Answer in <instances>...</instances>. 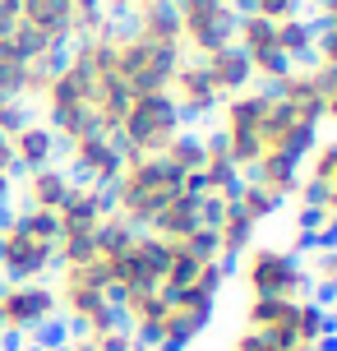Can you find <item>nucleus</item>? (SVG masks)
Segmentation results:
<instances>
[{
  "label": "nucleus",
  "mask_w": 337,
  "mask_h": 351,
  "mask_svg": "<svg viewBox=\"0 0 337 351\" xmlns=\"http://www.w3.org/2000/svg\"><path fill=\"white\" fill-rule=\"evenodd\" d=\"M277 47H282L286 65H305L314 56V19L310 14H291L277 23Z\"/></svg>",
  "instance_id": "26"
},
{
  "label": "nucleus",
  "mask_w": 337,
  "mask_h": 351,
  "mask_svg": "<svg viewBox=\"0 0 337 351\" xmlns=\"http://www.w3.org/2000/svg\"><path fill=\"white\" fill-rule=\"evenodd\" d=\"M180 130H185V116L171 106V97L166 93H143V97H129L121 130H116V143H121L125 158H158Z\"/></svg>",
  "instance_id": "7"
},
{
  "label": "nucleus",
  "mask_w": 337,
  "mask_h": 351,
  "mask_svg": "<svg viewBox=\"0 0 337 351\" xmlns=\"http://www.w3.org/2000/svg\"><path fill=\"white\" fill-rule=\"evenodd\" d=\"M249 14H264V19H273V23H282V19H291V14H305V0H254Z\"/></svg>",
  "instance_id": "31"
},
{
  "label": "nucleus",
  "mask_w": 337,
  "mask_h": 351,
  "mask_svg": "<svg viewBox=\"0 0 337 351\" xmlns=\"http://www.w3.org/2000/svg\"><path fill=\"white\" fill-rule=\"evenodd\" d=\"M111 37V70L121 79V88L129 97H143V93H166L171 84V70L180 65V56L162 51V47H148L134 33H107Z\"/></svg>",
  "instance_id": "10"
},
{
  "label": "nucleus",
  "mask_w": 337,
  "mask_h": 351,
  "mask_svg": "<svg viewBox=\"0 0 337 351\" xmlns=\"http://www.w3.org/2000/svg\"><path fill=\"white\" fill-rule=\"evenodd\" d=\"M10 158H14V171H37V167H51L60 158V139H55V130L47 121H23L14 125L10 134Z\"/></svg>",
  "instance_id": "20"
},
{
  "label": "nucleus",
  "mask_w": 337,
  "mask_h": 351,
  "mask_svg": "<svg viewBox=\"0 0 337 351\" xmlns=\"http://www.w3.org/2000/svg\"><path fill=\"white\" fill-rule=\"evenodd\" d=\"M166 5H176V0H166Z\"/></svg>",
  "instance_id": "37"
},
{
  "label": "nucleus",
  "mask_w": 337,
  "mask_h": 351,
  "mask_svg": "<svg viewBox=\"0 0 337 351\" xmlns=\"http://www.w3.org/2000/svg\"><path fill=\"white\" fill-rule=\"evenodd\" d=\"M70 347H84V351H139V342L129 337V328H125L121 319L116 324H107V328H92V333H74Z\"/></svg>",
  "instance_id": "28"
},
{
  "label": "nucleus",
  "mask_w": 337,
  "mask_h": 351,
  "mask_svg": "<svg viewBox=\"0 0 337 351\" xmlns=\"http://www.w3.org/2000/svg\"><path fill=\"white\" fill-rule=\"evenodd\" d=\"M203 227H208V236H213V254L222 263H236V259H240V254L254 245V231H259L245 213L236 208V194H231V199H208Z\"/></svg>",
  "instance_id": "16"
},
{
  "label": "nucleus",
  "mask_w": 337,
  "mask_h": 351,
  "mask_svg": "<svg viewBox=\"0 0 337 351\" xmlns=\"http://www.w3.org/2000/svg\"><path fill=\"white\" fill-rule=\"evenodd\" d=\"M319 139V121L301 116L296 106H286L277 93L268 102V121H264V153L259 158H277V162H305V153Z\"/></svg>",
  "instance_id": "14"
},
{
  "label": "nucleus",
  "mask_w": 337,
  "mask_h": 351,
  "mask_svg": "<svg viewBox=\"0 0 337 351\" xmlns=\"http://www.w3.org/2000/svg\"><path fill=\"white\" fill-rule=\"evenodd\" d=\"M328 74L323 65H314V60H305V65H291V70L273 84V93L282 97L286 106H296L301 116H310V121L323 125V88H328Z\"/></svg>",
  "instance_id": "19"
},
{
  "label": "nucleus",
  "mask_w": 337,
  "mask_h": 351,
  "mask_svg": "<svg viewBox=\"0 0 337 351\" xmlns=\"http://www.w3.org/2000/svg\"><path fill=\"white\" fill-rule=\"evenodd\" d=\"M166 97H171V106H176L185 121H203V116H217V106H222V97H217L213 84H208V74L199 70V60H190V56H180V65L171 70Z\"/></svg>",
  "instance_id": "17"
},
{
  "label": "nucleus",
  "mask_w": 337,
  "mask_h": 351,
  "mask_svg": "<svg viewBox=\"0 0 337 351\" xmlns=\"http://www.w3.org/2000/svg\"><path fill=\"white\" fill-rule=\"evenodd\" d=\"M158 158L166 162L171 171H180L185 180H195V171H199V158H203V143H199V134H190V130H180V134H176L171 143H166V148H162Z\"/></svg>",
  "instance_id": "27"
},
{
  "label": "nucleus",
  "mask_w": 337,
  "mask_h": 351,
  "mask_svg": "<svg viewBox=\"0 0 337 351\" xmlns=\"http://www.w3.org/2000/svg\"><path fill=\"white\" fill-rule=\"evenodd\" d=\"M236 278L249 296H305L310 282H305V268L296 259V250L286 245H254L236 259Z\"/></svg>",
  "instance_id": "9"
},
{
  "label": "nucleus",
  "mask_w": 337,
  "mask_h": 351,
  "mask_svg": "<svg viewBox=\"0 0 337 351\" xmlns=\"http://www.w3.org/2000/svg\"><path fill=\"white\" fill-rule=\"evenodd\" d=\"M314 65L337 70V19H314Z\"/></svg>",
  "instance_id": "30"
},
{
  "label": "nucleus",
  "mask_w": 337,
  "mask_h": 351,
  "mask_svg": "<svg viewBox=\"0 0 337 351\" xmlns=\"http://www.w3.org/2000/svg\"><path fill=\"white\" fill-rule=\"evenodd\" d=\"M236 208L245 213L254 227H264V222H273V217H277V208H282V204H273V199H268L254 180H240V185H236Z\"/></svg>",
  "instance_id": "29"
},
{
  "label": "nucleus",
  "mask_w": 337,
  "mask_h": 351,
  "mask_svg": "<svg viewBox=\"0 0 337 351\" xmlns=\"http://www.w3.org/2000/svg\"><path fill=\"white\" fill-rule=\"evenodd\" d=\"M55 324L51 282H5L0 287V337H37Z\"/></svg>",
  "instance_id": "12"
},
{
  "label": "nucleus",
  "mask_w": 337,
  "mask_h": 351,
  "mask_svg": "<svg viewBox=\"0 0 337 351\" xmlns=\"http://www.w3.org/2000/svg\"><path fill=\"white\" fill-rule=\"evenodd\" d=\"M236 10L227 0H176V23H180V47L190 60L217 51V47H231L236 37Z\"/></svg>",
  "instance_id": "11"
},
{
  "label": "nucleus",
  "mask_w": 337,
  "mask_h": 351,
  "mask_svg": "<svg viewBox=\"0 0 337 351\" xmlns=\"http://www.w3.org/2000/svg\"><path fill=\"white\" fill-rule=\"evenodd\" d=\"M323 121L337 125V70L328 74V88H323Z\"/></svg>",
  "instance_id": "34"
},
{
  "label": "nucleus",
  "mask_w": 337,
  "mask_h": 351,
  "mask_svg": "<svg viewBox=\"0 0 337 351\" xmlns=\"http://www.w3.org/2000/svg\"><path fill=\"white\" fill-rule=\"evenodd\" d=\"M231 47L245 56L249 79L264 84V88H273L286 70H291L286 56H282V47H277V23L264 19V14H249V10H245V14L236 19V37H231Z\"/></svg>",
  "instance_id": "13"
},
{
  "label": "nucleus",
  "mask_w": 337,
  "mask_h": 351,
  "mask_svg": "<svg viewBox=\"0 0 337 351\" xmlns=\"http://www.w3.org/2000/svg\"><path fill=\"white\" fill-rule=\"evenodd\" d=\"M0 287H5V278H0Z\"/></svg>",
  "instance_id": "38"
},
{
  "label": "nucleus",
  "mask_w": 337,
  "mask_h": 351,
  "mask_svg": "<svg viewBox=\"0 0 337 351\" xmlns=\"http://www.w3.org/2000/svg\"><path fill=\"white\" fill-rule=\"evenodd\" d=\"M51 291H55V319H65L70 333H92V328L116 324V296L88 259L55 263Z\"/></svg>",
  "instance_id": "4"
},
{
  "label": "nucleus",
  "mask_w": 337,
  "mask_h": 351,
  "mask_svg": "<svg viewBox=\"0 0 337 351\" xmlns=\"http://www.w3.org/2000/svg\"><path fill=\"white\" fill-rule=\"evenodd\" d=\"M14 180H18L14 158H10V143H5V134H0V208L14 199Z\"/></svg>",
  "instance_id": "32"
},
{
  "label": "nucleus",
  "mask_w": 337,
  "mask_h": 351,
  "mask_svg": "<svg viewBox=\"0 0 337 351\" xmlns=\"http://www.w3.org/2000/svg\"><path fill=\"white\" fill-rule=\"evenodd\" d=\"M139 351H176V347H139Z\"/></svg>",
  "instance_id": "36"
},
{
  "label": "nucleus",
  "mask_w": 337,
  "mask_h": 351,
  "mask_svg": "<svg viewBox=\"0 0 337 351\" xmlns=\"http://www.w3.org/2000/svg\"><path fill=\"white\" fill-rule=\"evenodd\" d=\"M129 33L148 42V47H162V51L171 56H185L180 47V23H176V5H166V0H148L139 5L134 14H129Z\"/></svg>",
  "instance_id": "21"
},
{
  "label": "nucleus",
  "mask_w": 337,
  "mask_h": 351,
  "mask_svg": "<svg viewBox=\"0 0 337 351\" xmlns=\"http://www.w3.org/2000/svg\"><path fill=\"white\" fill-rule=\"evenodd\" d=\"M268 102H273V88L249 84L240 93H231L227 102L217 106V143L227 148L231 167L240 176H249V167L264 153V121H268Z\"/></svg>",
  "instance_id": "5"
},
{
  "label": "nucleus",
  "mask_w": 337,
  "mask_h": 351,
  "mask_svg": "<svg viewBox=\"0 0 337 351\" xmlns=\"http://www.w3.org/2000/svg\"><path fill=\"white\" fill-rule=\"evenodd\" d=\"M301 268H305V282L319 291L314 300L337 296V241H310V259Z\"/></svg>",
  "instance_id": "25"
},
{
  "label": "nucleus",
  "mask_w": 337,
  "mask_h": 351,
  "mask_svg": "<svg viewBox=\"0 0 337 351\" xmlns=\"http://www.w3.org/2000/svg\"><path fill=\"white\" fill-rule=\"evenodd\" d=\"M227 5H231V10H236V14H245V10H249V5H254V0H227Z\"/></svg>",
  "instance_id": "35"
},
{
  "label": "nucleus",
  "mask_w": 337,
  "mask_h": 351,
  "mask_svg": "<svg viewBox=\"0 0 337 351\" xmlns=\"http://www.w3.org/2000/svg\"><path fill=\"white\" fill-rule=\"evenodd\" d=\"M203 158H199V171H195V190L203 199H231L236 185H240V171L231 167L227 148L217 143V134H203Z\"/></svg>",
  "instance_id": "22"
},
{
  "label": "nucleus",
  "mask_w": 337,
  "mask_h": 351,
  "mask_svg": "<svg viewBox=\"0 0 337 351\" xmlns=\"http://www.w3.org/2000/svg\"><path fill=\"white\" fill-rule=\"evenodd\" d=\"M231 351H286V347H277L273 337L254 333V328H240V333L231 337Z\"/></svg>",
  "instance_id": "33"
},
{
  "label": "nucleus",
  "mask_w": 337,
  "mask_h": 351,
  "mask_svg": "<svg viewBox=\"0 0 337 351\" xmlns=\"http://www.w3.org/2000/svg\"><path fill=\"white\" fill-rule=\"evenodd\" d=\"M185 185H195V180H185L180 171H171L162 158H125L116 180L107 185V199H111V213L121 217L125 227L148 231L153 217H158Z\"/></svg>",
  "instance_id": "2"
},
{
  "label": "nucleus",
  "mask_w": 337,
  "mask_h": 351,
  "mask_svg": "<svg viewBox=\"0 0 337 351\" xmlns=\"http://www.w3.org/2000/svg\"><path fill=\"white\" fill-rule=\"evenodd\" d=\"M245 328L286 351H333V315L314 296H249Z\"/></svg>",
  "instance_id": "1"
},
{
  "label": "nucleus",
  "mask_w": 337,
  "mask_h": 351,
  "mask_svg": "<svg viewBox=\"0 0 337 351\" xmlns=\"http://www.w3.org/2000/svg\"><path fill=\"white\" fill-rule=\"evenodd\" d=\"M0 342H5V337H0Z\"/></svg>",
  "instance_id": "39"
},
{
  "label": "nucleus",
  "mask_w": 337,
  "mask_h": 351,
  "mask_svg": "<svg viewBox=\"0 0 337 351\" xmlns=\"http://www.w3.org/2000/svg\"><path fill=\"white\" fill-rule=\"evenodd\" d=\"M55 217L47 213H5L0 217V278L47 282L55 273Z\"/></svg>",
  "instance_id": "3"
},
{
  "label": "nucleus",
  "mask_w": 337,
  "mask_h": 351,
  "mask_svg": "<svg viewBox=\"0 0 337 351\" xmlns=\"http://www.w3.org/2000/svg\"><path fill=\"white\" fill-rule=\"evenodd\" d=\"M74 190V176L60 167V162H51V167H37V171H18L14 180V194H18V208L28 213H47V217H55V208L65 204V194Z\"/></svg>",
  "instance_id": "18"
},
{
  "label": "nucleus",
  "mask_w": 337,
  "mask_h": 351,
  "mask_svg": "<svg viewBox=\"0 0 337 351\" xmlns=\"http://www.w3.org/2000/svg\"><path fill=\"white\" fill-rule=\"evenodd\" d=\"M111 217V199L102 185H88V180H74V190L65 194V204L55 208V263H74L92 250V241L102 236Z\"/></svg>",
  "instance_id": "6"
},
{
  "label": "nucleus",
  "mask_w": 337,
  "mask_h": 351,
  "mask_svg": "<svg viewBox=\"0 0 337 351\" xmlns=\"http://www.w3.org/2000/svg\"><path fill=\"white\" fill-rule=\"evenodd\" d=\"M296 204H301V213H314V236L333 241L337 236V139H314V148L305 153Z\"/></svg>",
  "instance_id": "8"
},
{
  "label": "nucleus",
  "mask_w": 337,
  "mask_h": 351,
  "mask_svg": "<svg viewBox=\"0 0 337 351\" xmlns=\"http://www.w3.org/2000/svg\"><path fill=\"white\" fill-rule=\"evenodd\" d=\"M199 70L208 74V84H213V93L227 102L231 93H240V88H249L254 79H249V65L245 56L236 51V47H217V51L199 56Z\"/></svg>",
  "instance_id": "24"
},
{
  "label": "nucleus",
  "mask_w": 337,
  "mask_h": 351,
  "mask_svg": "<svg viewBox=\"0 0 337 351\" xmlns=\"http://www.w3.org/2000/svg\"><path fill=\"white\" fill-rule=\"evenodd\" d=\"M60 153H65V171L74 180H88V185H102V190L116 180V171H121V162H125L121 143L111 139V134H97V130L65 139Z\"/></svg>",
  "instance_id": "15"
},
{
  "label": "nucleus",
  "mask_w": 337,
  "mask_h": 351,
  "mask_svg": "<svg viewBox=\"0 0 337 351\" xmlns=\"http://www.w3.org/2000/svg\"><path fill=\"white\" fill-rule=\"evenodd\" d=\"M203 213H208V199L195 190V185H185V190L166 204V208L153 217V236H162V241H176V236H190V231L203 227Z\"/></svg>",
  "instance_id": "23"
}]
</instances>
